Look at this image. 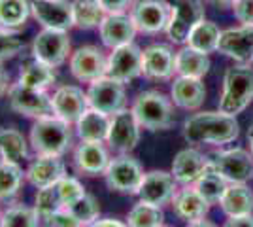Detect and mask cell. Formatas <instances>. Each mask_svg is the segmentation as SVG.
I'll use <instances>...</instances> for the list:
<instances>
[{
	"label": "cell",
	"mask_w": 253,
	"mask_h": 227,
	"mask_svg": "<svg viewBox=\"0 0 253 227\" xmlns=\"http://www.w3.org/2000/svg\"><path fill=\"white\" fill-rule=\"evenodd\" d=\"M130 110L142 129L167 131L174 125V102L159 91L140 93Z\"/></svg>",
	"instance_id": "cell-3"
},
{
	"label": "cell",
	"mask_w": 253,
	"mask_h": 227,
	"mask_svg": "<svg viewBox=\"0 0 253 227\" xmlns=\"http://www.w3.org/2000/svg\"><path fill=\"white\" fill-rule=\"evenodd\" d=\"M144 174L146 173L138 159L126 153H121L114 159H110V165L104 173V180L110 191L123 195H138Z\"/></svg>",
	"instance_id": "cell-5"
},
{
	"label": "cell",
	"mask_w": 253,
	"mask_h": 227,
	"mask_svg": "<svg viewBox=\"0 0 253 227\" xmlns=\"http://www.w3.org/2000/svg\"><path fill=\"white\" fill-rule=\"evenodd\" d=\"M170 205H172L174 214L185 222L202 220L210 210V203L197 191L195 185H183L181 189H178L172 197Z\"/></svg>",
	"instance_id": "cell-24"
},
{
	"label": "cell",
	"mask_w": 253,
	"mask_h": 227,
	"mask_svg": "<svg viewBox=\"0 0 253 227\" xmlns=\"http://www.w3.org/2000/svg\"><path fill=\"white\" fill-rule=\"evenodd\" d=\"M253 100V68L232 66L223 76V93L219 98V110L236 116L250 106Z\"/></svg>",
	"instance_id": "cell-4"
},
{
	"label": "cell",
	"mask_w": 253,
	"mask_h": 227,
	"mask_svg": "<svg viewBox=\"0 0 253 227\" xmlns=\"http://www.w3.org/2000/svg\"><path fill=\"white\" fill-rule=\"evenodd\" d=\"M234 17L242 25H253V0H236L232 4Z\"/></svg>",
	"instance_id": "cell-43"
},
{
	"label": "cell",
	"mask_w": 253,
	"mask_h": 227,
	"mask_svg": "<svg viewBox=\"0 0 253 227\" xmlns=\"http://www.w3.org/2000/svg\"><path fill=\"white\" fill-rule=\"evenodd\" d=\"M74 125L76 135L80 136V140L106 142L108 129H110V116L95 108H87Z\"/></svg>",
	"instance_id": "cell-26"
},
{
	"label": "cell",
	"mask_w": 253,
	"mask_h": 227,
	"mask_svg": "<svg viewBox=\"0 0 253 227\" xmlns=\"http://www.w3.org/2000/svg\"><path fill=\"white\" fill-rule=\"evenodd\" d=\"M140 129L142 127L134 118L132 110H119L114 116H110V129H108L106 144L110 146V150L117 153H128L140 142Z\"/></svg>",
	"instance_id": "cell-11"
},
{
	"label": "cell",
	"mask_w": 253,
	"mask_h": 227,
	"mask_svg": "<svg viewBox=\"0 0 253 227\" xmlns=\"http://www.w3.org/2000/svg\"><path fill=\"white\" fill-rule=\"evenodd\" d=\"M70 72L82 84H93L95 80L106 76L108 57L96 45H82L72 51L70 59Z\"/></svg>",
	"instance_id": "cell-13"
},
{
	"label": "cell",
	"mask_w": 253,
	"mask_h": 227,
	"mask_svg": "<svg viewBox=\"0 0 253 227\" xmlns=\"http://www.w3.org/2000/svg\"><path fill=\"white\" fill-rule=\"evenodd\" d=\"M176 72V53L165 44H153L142 51V74L149 80H169Z\"/></svg>",
	"instance_id": "cell-20"
},
{
	"label": "cell",
	"mask_w": 253,
	"mask_h": 227,
	"mask_svg": "<svg viewBox=\"0 0 253 227\" xmlns=\"http://www.w3.org/2000/svg\"><path fill=\"white\" fill-rule=\"evenodd\" d=\"M57 191H59V197H61V203L63 206H70L74 205L76 201H80L87 191L82 185V182L74 178V176H63L59 182H57Z\"/></svg>",
	"instance_id": "cell-40"
},
{
	"label": "cell",
	"mask_w": 253,
	"mask_h": 227,
	"mask_svg": "<svg viewBox=\"0 0 253 227\" xmlns=\"http://www.w3.org/2000/svg\"><path fill=\"white\" fill-rule=\"evenodd\" d=\"M87 227H128V224H123V222L114 220V218H106V220H96L95 224Z\"/></svg>",
	"instance_id": "cell-47"
},
{
	"label": "cell",
	"mask_w": 253,
	"mask_h": 227,
	"mask_svg": "<svg viewBox=\"0 0 253 227\" xmlns=\"http://www.w3.org/2000/svg\"><path fill=\"white\" fill-rule=\"evenodd\" d=\"M110 165V153L104 142L82 140L74 150V167L85 176H104Z\"/></svg>",
	"instance_id": "cell-19"
},
{
	"label": "cell",
	"mask_w": 253,
	"mask_h": 227,
	"mask_svg": "<svg viewBox=\"0 0 253 227\" xmlns=\"http://www.w3.org/2000/svg\"><path fill=\"white\" fill-rule=\"evenodd\" d=\"M76 218H78V222L82 224L84 227L91 226V224H95L98 216H100V206H98V201H96L93 195L85 193L80 201H76L74 205L66 206Z\"/></svg>",
	"instance_id": "cell-39"
},
{
	"label": "cell",
	"mask_w": 253,
	"mask_h": 227,
	"mask_svg": "<svg viewBox=\"0 0 253 227\" xmlns=\"http://www.w3.org/2000/svg\"><path fill=\"white\" fill-rule=\"evenodd\" d=\"M128 13L138 33L159 34L169 27L170 6L167 0H136Z\"/></svg>",
	"instance_id": "cell-12"
},
{
	"label": "cell",
	"mask_w": 253,
	"mask_h": 227,
	"mask_svg": "<svg viewBox=\"0 0 253 227\" xmlns=\"http://www.w3.org/2000/svg\"><path fill=\"white\" fill-rule=\"evenodd\" d=\"M187 227H215V224H211L210 220H195V222H187Z\"/></svg>",
	"instance_id": "cell-48"
},
{
	"label": "cell",
	"mask_w": 253,
	"mask_h": 227,
	"mask_svg": "<svg viewBox=\"0 0 253 227\" xmlns=\"http://www.w3.org/2000/svg\"><path fill=\"white\" fill-rule=\"evenodd\" d=\"M55 80H57V74H55V68L53 66L32 59L31 63H27L21 68L17 82L27 87H32V89H43V91H47L55 84Z\"/></svg>",
	"instance_id": "cell-30"
},
{
	"label": "cell",
	"mask_w": 253,
	"mask_h": 227,
	"mask_svg": "<svg viewBox=\"0 0 253 227\" xmlns=\"http://www.w3.org/2000/svg\"><path fill=\"white\" fill-rule=\"evenodd\" d=\"M53 114L57 118L64 119L74 125L78 119L82 118L85 110L89 108V98L87 91H84L78 86H61L55 89L51 95Z\"/></svg>",
	"instance_id": "cell-17"
},
{
	"label": "cell",
	"mask_w": 253,
	"mask_h": 227,
	"mask_svg": "<svg viewBox=\"0 0 253 227\" xmlns=\"http://www.w3.org/2000/svg\"><path fill=\"white\" fill-rule=\"evenodd\" d=\"M193 185L197 187V191H199L210 205H215V203L221 201V197L225 195L227 187H229V182H227L219 173H215L211 167H208L206 173L202 174L201 178Z\"/></svg>",
	"instance_id": "cell-35"
},
{
	"label": "cell",
	"mask_w": 253,
	"mask_h": 227,
	"mask_svg": "<svg viewBox=\"0 0 253 227\" xmlns=\"http://www.w3.org/2000/svg\"><path fill=\"white\" fill-rule=\"evenodd\" d=\"M72 123L57 116L34 119L29 135V140L36 155L55 157H63L72 148Z\"/></svg>",
	"instance_id": "cell-2"
},
{
	"label": "cell",
	"mask_w": 253,
	"mask_h": 227,
	"mask_svg": "<svg viewBox=\"0 0 253 227\" xmlns=\"http://www.w3.org/2000/svg\"><path fill=\"white\" fill-rule=\"evenodd\" d=\"M0 216H2V214H0Z\"/></svg>",
	"instance_id": "cell-52"
},
{
	"label": "cell",
	"mask_w": 253,
	"mask_h": 227,
	"mask_svg": "<svg viewBox=\"0 0 253 227\" xmlns=\"http://www.w3.org/2000/svg\"><path fill=\"white\" fill-rule=\"evenodd\" d=\"M45 224H47V227H84L66 206L53 212L51 216L45 220Z\"/></svg>",
	"instance_id": "cell-42"
},
{
	"label": "cell",
	"mask_w": 253,
	"mask_h": 227,
	"mask_svg": "<svg viewBox=\"0 0 253 227\" xmlns=\"http://www.w3.org/2000/svg\"><path fill=\"white\" fill-rule=\"evenodd\" d=\"M176 191H178V182L174 174L167 171H149L144 174L142 185L138 189V197L144 203L163 206L172 201Z\"/></svg>",
	"instance_id": "cell-16"
},
{
	"label": "cell",
	"mask_w": 253,
	"mask_h": 227,
	"mask_svg": "<svg viewBox=\"0 0 253 227\" xmlns=\"http://www.w3.org/2000/svg\"><path fill=\"white\" fill-rule=\"evenodd\" d=\"M161 227H167V226H161Z\"/></svg>",
	"instance_id": "cell-51"
},
{
	"label": "cell",
	"mask_w": 253,
	"mask_h": 227,
	"mask_svg": "<svg viewBox=\"0 0 253 227\" xmlns=\"http://www.w3.org/2000/svg\"><path fill=\"white\" fill-rule=\"evenodd\" d=\"M217 51L240 63L253 61V25L223 31Z\"/></svg>",
	"instance_id": "cell-21"
},
{
	"label": "cell",
	"mask_w": 253,
	"mask_h": 227,
	"mask_svg": "<svg viewBox=\"0 0 253 227\" xmlns=\"http://www.w3.org/2000/svg\"><path fill=\"white\" fill-rule=\"evenodd\" d=\"M10 74L6 72V68L2 66V63H0V98L6 97L8 95V91H10Z\"/></svg>",
	"instance_id": "cell-46"
},
{
	"label": "cell",
	"mask_w": 253,
	"mask_h": 227,
	"mask_svg": "<svg viewBox=\"0 0 253 227\" xmlns=\"http://www.w3.org/2000/svg\"><path fill=\"white\" fill-rule=\"evenodd\" d=\"M0 157L4 161L19 163L29 157V144L21 131L8 127L0 129Z\"/></svg>",
	"instance_id": "cell-29"
},
{
	"label": "cell",
	"mask_w": 253,
	"mask_h": 227,
	"mask_svg": "<svg viewBox=\"0 0 253 227\" xmlns=\"http://www.w3.org/2000/svg\"><path fill=\"white\" fill-rule=\"evenodd\" d=\"M32 59L45 63V65L57 66L64 65L72 55V44L70 36L64 31H53V29H42L32 40Z\"/></svg>",
	"instance_id": "cell-6"
},
{
	"label": "cell",
	"mask_w": 253,
	"mask_h": 227,
	"mask_svg": "<svg viewBox=\"0 0 253 227\" xmlns=\"http://www.w3.org/2000/svg\"><path fill=\"white\" fill-rule=\"evenodd\" d=\"M219 38H221V31L215 23L206 21L202 19L193 31H191L189 38H187V45L193 49H199L202 53H211V51H217V45H219Z\"/></svg>",
	"instance_id": "cell-32"
},
{
	"label": "cell",
	"mask_w": 253,
	"mask_h": 227,
	"mask_svg": "<svg viewBox=\"0 0 253 227\" xmlns=\"http://www.w3.org/2000/svg\"><path fill=\"white\" fill-rule=\"evenodd\" d=\"M240 135V125L234 116L225 112H199L185 119L183 138L187 144H229Z\"/></svg>",
	"instance_id": "cell-1"
},
{
	"label": "cell",
	"mask_w": 253,
	"mask_h": 227,
	"mask_svg": "<svg viewBox=\"0 0 253 227\" xmlns=\"http://www.w3.org/2000/svg\"><path fill=\"white\" fill-rule=\"evenodd\" d=\"M34 208H36L40 220H43V222L51 216L53 212H57L59 208H63L61 197H59V191H57V184L47 185V187H40V189L36 191Z\"/></svg>",
	"instance_id": "cell-38"
},
{
	"label": "cell",
	"mask_w": 253,
	"mask_h": 227,
	"mask_svg": "<svg viewBox=\"0 0 253 227\" xmlns=\"http://www.w3.org/2000/svg\"><path fill=\"white\" fill-rule=\"evenodd\" d=\"M170 6V19L167 34L174 44H185L191 31L204 19L201 0H167Z\"/></svg>",
	"instance_id": "cell-7"
},
{
	"label": "cell",
	"mask_w": 253,
	"mask_h": 227,
	"mask_svg": "<svg viewBox=\"0 0 253 227\" xmlns=\"http://www.w3.org/2000/svg\"><path fill=\"white\" fill-rule=\"evenodd\" d=\"M87 98H89V108L114 116L116 112L125 108L126 104L125 84L117 82L110 76H102L93 84H89Z\"/></svg>",
	"instance_id": "cell-10"
},
{
	"label": "cell",
	"mask_w": 253,
	"mask_h": 227,
	"mask_svg": "<svg viewBox=\"0 0 253 227\" xmlns=\"http://www.w3.org/2000/svg\"><path fill=\"white\" fill-rule=\"evenodd\" d=\"M31 15L29 0H0V27L19 31Z\"/></svg>",
	"instance_id": "cell-33"
},
{
	"label": "cell",
	"mask_w": 253,
	"mask_h": 227,
	"mask_svg": "<svg viewBox=\"0 0 253 227\" xmlns=\"http://www.w3.org/2000/svg\"><path fill=\"white\" fill-rule=\"evenodd\" d=\"M8 100H10L11 110L25 118L40 119L55 116L51 95H47V91L43 89H32L17 82V84H11L8 91Z\"/></svg>",
	"instance_id": "cell-8"
},
{
	"label": "cell",
	"mask_w": 253,
	"mask_h": 227,
	"mask_svg": "<svg viewBox=\"0 0 253 227\" xmlns=\"http://www.w3.org/2000/svg\"><path fill=\"white\" fill-rule=\"evenodd\" d=\"M248 142H250V150H252V155H253V125L248 129Z\"/></svg>",
	"instance_id": "cell-50"
},
{
	"label": "cell",
	"mask_w": 253,
	"mask_h": 227,
	"mask_svg": "<svg viewBox=\"0 0 253 227\" xmlns=\"http://www.w3.org/2000/svg\"><path fill=\"white\" fill-rule=\"evenodd\" d=\"M23 49V40L19 38L17 31H10L0 27V63L8 61Z\"/></svg>",
	"instance_id": "cell-41"
},
{
	"label": "cell",
	"mask_w": 253,
	"mask_h": 227,
	"mask_svg": "<svg viewBox=\"0 0 253 227\" xmlns=\"http://www.w3.org/2000/svg\"><path fill=\"white\" fill-rule=\"evenodd\" d=\"M208 167H210V157L202 155L201 151L195 148H185L176 153V157L172 161V174L178 184L193 185L206 173Z\"/></svg>",
	"instance_id": "cell-22"
},
{
	"label": "cell",
	"mask_w": 253,
	"mask_h": 227,
	"mask_svg": "<svg viewBox=\"0 0 253 227\" xmlns=\"http://www.w3.org/2000/svg\"><path fill=\"white\" fill-rule=\"evenodd\" d=\"M210 4H213V6H231V4H234L236 0H208Z\"/></svg>",
	"instance_id": "cell-49"
},
{
	"label": "cell",
	"mask_w": 253,
	"mask_h": 227,
	"mask_svg": "<svg viewBox=\"0 0 253 227\" xmlns=\"http://www.w3.org/2000/svg\"><path fill=\"white\" fill-rule=\"evenodd\" d=\"M219 205L229 218L248 216L253 212V191L246 184H229Z\"/></svg>",
	"instance_id": "cell-27"
},
{
	"label": "cell",
	"mask_w": 253,
	"mask_h": 227,
	"mask_svg": "<svg viewBox=\"0 0 253 227\" xmlns=\"http://www.w3.org/2000/svg\"><path fill=\"white\" fill-rule=\"evenodd\" d=\"M63 176H66L64 163L55 155H36V159L31 161L29 169L25 171V180L36 189L55 185Z\"/></svg>",
	"instance_id": "cell-23"
},
{
	"label": "cell",
	"mask_w": 253,
	"mask_h": 227,
	"mask_svg": "<svg viewBox=\"0 0 253 227\" xmlns=\"http://www.w3.org/2000/svg\"><path fill=\"white\" fill-rule=\"evenodd\" d=\"M31 13L42 29L68 33L74 27L72 2L68 0H32Z\"/></svg>",
	"instance_id": "cell-15"
},
{
	"label": "cell",
	"mask_w": 253,
	"mask_h": 227,
	"mask_svg": "<svg viewBox=\"0 0 253 227\" xmlns=\"http://www.w3.org/2000/svg\"><path fill=\"white\" fill-rule=\"evenodd\" d=\"M136 27L132 23L130 13H106L102 23L98 25V34L106 47L116 49L119 45L134 42Z\"/></svg>",
	"instance_id": "cell-18"
},
{
	"label": "cell",
	"mask_w": 253,
	"mask_h": 227,
	"mask_svg": "<svg viewBox=\"0 0 253 227\" xmlns=\"http://www.w3.org/2000/svg\"><path fill=\"white\" fill-rule=\"evenodd\" d=\"M210 167L229 184H246L253 178V155L242 148L215 151L210 157Z\"/></svg>",
	"instance_id": "cell-9"
},
{
	"label": "cell",
	"mask_w": 253,
	"mask_h": 227,
	"mask_svg": "<svg viewBox=\"0 0 253 227\" xmlns=\"http://www.w3.org/2000/svg\"><path fill=\"white\" fill-rule=\"evenodd\" d=\"M40 216L34 206L13 205L6 208L0 216V227H38Z\"/></svg>",
	"instance_id": "cell-36"
},
{
	"label": "cell",
	"mask_w": 253,
	"mask_h": 227,
	"mask_svg": "<svg viewBox=\"0 0 253 227\" xmlns=\"http://www.w3.org/2000/svg\"><path fill=\"white\" fill-rule=\"evenodd\" d=\"M98 2L106 13H125L134 4V0H98Z\"/></svg>",
	"instance_id": "cell-44"
},
{
	"label": "cell",
	"mask_w": 253,
	"mask_h": 227,
	"mask_svg": "<svg viewBox=\"0 0 253 227\" xmlns=\"http://www.w3.org/2000/svg\"><path fill=\"white\" fill-rule=\"evenodd\" d=\"M106 76L121 84L136 80L138 76H142V49L134 42L112 49V53L108 55Z\"/></svg>",
	"instance_id": "cell-14"
},
{
	"label": "cell",
	"mask_w": 253,
	"mask_h": 227,
	"mask_svg": "<svg viewBox=\"0 0 253 227\" xmlns=\"http://www.w3.org/2000/svg\"><path fill=\"white\" fill-rule=\"evenodd\" d=\"M72 17H74L76 29H95L106 17L98 0H72Z\"/></svg>",
	"instance_id": "cell-31"
},
{
	"label": "cell",
	"mask_w": 253,
	"mask_h": 227,
	"mask_svg": "<svg viewBox=\"0 0 253 227\" xmlns=\"http://www.w3.org/2000/svg\"><path fill=\"white\" fill-rule=\"evenodd\" d=\"M23 178H25V173L21 165L0 159V201L10 199L17 193L21 189Z\"/></svg>",
	"instance_id": "cell-37"
},
{
	"label": "cell",
	"mask_w": 253,
	"mask_h": 227,
	"mask_svg": "<svg viewBox=\"0 0 253 227\" xmlns=\"http://www.w3.org/2000/svg\"><path fill=\"white\" fill-rule=\"evenodd\" d=\"M172 102L183 110H197L202 106L206 98V87L201 78H187L178 76L170 89Z\"/></svg>",
	"instance_id": "cell-25"
},
{
	"label": "cell",
	"mask_w": 253,
	"mask_h": 227,
	"mask_svg": "<svg viewBox=\"0 0 253 227\" xmlns=\"http://www.w3.org/2000/svg\"><path fill=\"white\" fill-rule=\"evenodd\" d=\"M223 227H253V216L248 214V216H234L229 218L227 224Z\"/></svg>",
	"instance_id": "cell-45"
},
{
	"label": "cell",
	"mask_w": 253,
	"mask_h": 227,
	"mask_svg": "<svg viewBox=\"0 0 253 227\" xmlns=\"http://www.w3.org/2000/svg\"><path fill=\"white\" fill-rule=\"evenodd\" d=\"M210 70V57L189 45L181 47L176 53V74L187 78H204Z\"/></svg>",
	"instance_id": "cell-28"
},
{
	"label": "cell",
	"mask_w": 253,
	"mask_h": 227,
	"mask_svg": "<svg viewBox=\"0 0 253 227\" xmlns=\"http://www.w3.org/2000/svg\"><path fill=\"white\" fill-rule=\"evenodd\" d=\"M165 222V212L161 206L138 201L126 214L128 227H161Z\"/></svg>",
	"instance_id": "cell-34"
}]
</instances>
